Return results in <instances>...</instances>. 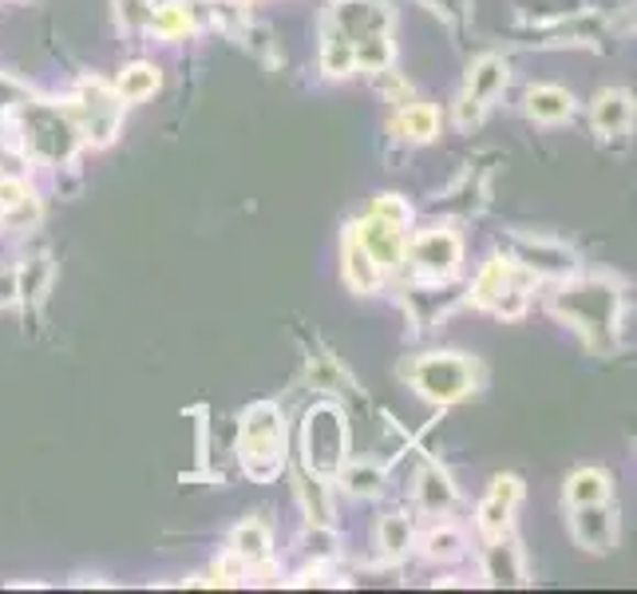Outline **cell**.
<instances>
[{
	"instance_id": "cell-1",
	"label": "cell",
	"mask_w": 637,
	"mask_h": 594,
	"mask_svg": "<svg viewBox=\"0 0 637 594\" xmlns=\"http://www.w3.org/2000/svg\"><path fill=\"white\" fill-rule=\"evenodd\" d=\"M282 416L274 405H257L242 425V464L254 480H274L282 468Z\"/></svg>"
},
{
	"instance_id": "cell-2",
	"label": "cell",
	"mask_w": 637,
	"mask_h": 594,
	"mask_svg": "<svg viewBox=\"0 0 637 594\" xmlns=\"http://www.w3.org/2000/svg\"><path fill=\"white\" fill-rule=\"evenodd\" d=\"M413 381L428 400L451 405V400H460V396H468L475 388V369L455 353L424 356L420 365H413Z\"/></svg>"
},
{
	"instance_id": "cell-3",
	"label": "cell",
	"mask_w": 637,
	"mask_h": 594,
	"mask_svg": "<svg viewBox=\"0 0 637 594\" xmlns=\"http://www.w3.org/2000/svg\"><path fill=\"white\" fill-rule=\"evenodd\" d=\"M305 444H309V468L321 475H333L344 464V448H349V432H344L337 408H317L309 416V432H305Z\"/></svg>"
},
{
	"instance_id": "cell-4",
	"label": "cell",
	"mask_w": 637,
	"mask_h": 594,
	"mask_svg": "<svg viewBox=\"0 0 637 594\" xmlns=\"http://www.w3.org/2000/svg\"><path fill=\"white\" fill-rule=\"evenodd\" d=\"M567 301H579V306H567L562 314L574 321L579 329H590V333H606L614 326V309H618V294L602 282H582L570 294H562Z\"/></svg>"
},
{
	"instance_id": "cell-5",
	"label": "cell",
	"mask_w": 637,
	"mask_h": 594,
	"mask_svg": "<svg viewBox=\"0 0 637 594\" xmlns=\"http://www.w3.org/2000/svg\"><path fill=\"white\" fill-rule=\"evenodd\" d=\"M29 119V143L40 158H68L72 147H76V128H72L68 119L59 116L52 108H29L24 111Z\"/></svg>"
},
{
	"instance_id": "cell-6",
	"label": "cell",
	"mask_w": 637,
	"mask_h": 594,
	"mask_svg": "<svg viewBox=\"0 0 637 594\" xmlns=\"http://www.w3.org/2000/svg\"><path fill=\"white\" fill-rule=\"evenodd\" d=\"M413 262L431 282H448L460 266V238L448 230H428L413 242Z\"/></svg>"
},
{
	"instance_id": "cell-7",
	"label": "cell",
	"mask_w": 637,
	"mask_h": 594,
	"mask_svg": "<svg viewBox=\"0 0 637 594\" xmlns=\"http://www.w3.org/2000/svg\"><path fill=\"white\" fill-rule=\"evenodd\" d=\"M79 119H84V135L96 139V143H108L119 128V99L111 96L99 79L79 88Z\"/></svg>"
},
{
	"instance_id": "cell-8",
	"label": "cell",
	"mask_w": 637,
	"mask_h": 594,
	"mask_svg": "<svg viewBox=\"0 0 637 594\" xmlns=\"http://www.w3.org/2000/svg\"><path fill=\"white\" fill-rule=\"evenodd\" d=\"M333 20L344 40H361L388 29V9H384V0H341L333 9Z\"/></svg>"
},
{
	"instance_id": "cell-9",
	"label": "cell",
	"mask_w": 637,
	"mask_h": 594,
	"mask_svg": "<svg viewBox=\"0 0 637 594\" xmlns=\"http://www.w3.org/2000/svg\"><path fill=\"white\" fill-rule=\"evenodd\" d=\"M356 242L369 250V257H373L381 270L400 266L404 234H400V227H393V222H384V218L369 215V222H364V227H356Z\"/></svg>"
},
{
	"instance_id": "cell-10",
	"label": "cell",
	"mask_w": 637,
	"mask_h": 594,
	"mask_svg": "<svg viewBox=\"0 0 637 594\" xmlns=\"http://www.w3.org/2000/svg\"><path fill=\"white\" fill-rule=\"evenodd\" d=\"M519 480L515 475H499L495 480V487H491L487 504L480 507V527L487 539H499L503 531H507L510 524V507H515V499H519Z\"/></svg>"
},
{
	"instance_id": "cell-11",
	"label": "cell",
	"mask_w": 637,
	"mask_h": 594,
	"mask_svg": "<svg viewBox=\"0 0 637 594\" xmlns=\"http://www.w3.org/2000/svg\"><path fill=\"white\" fill-rule=\"evenodd\" d=\"M614 515L602 504H582V512L574 515V535L586 551H609L614 547Z\"/></svg>"
},
{
	"instance_id": "cell-12",
	"label": "cell",
	"mask_w": 637,
	"mask_h": 594,
	"mask_svg": "<svg viewBox=\"0 0 637 594\" xmlns=\"http://www.w3.org/2000/svg\"><path fill=\"white\" fill-rule=\"evenodd\" d=\"M507 88V64L503 59H495V56H487L480 64V68L471 72V79H468V103H487V99H495L499 91Z\"/></svg>"
},
{
	"instance_id": "cell-13",
	"label": "cell",
	"mask_w": 637,
	"mask_h": 594,
	"mask_svg": "<svg viewBox=\"0 0 637 594\" xmlns=\"http://www.w3.org/2000/svg\"><path fill=\"white\" fill-rule=\"evenodd\" d=\"M344 277H349V286L356 289V294H369V289H376V282H381V266H376L373 257H369V250L356 242V234H349V254H344Z\"/></svg>"
},
{
	"instance_id": "cell-14",
	"label": "cell",
	"mask_w": 637,
	"mask_h": 594,
	"mask_svg": "<svg viewBox=\"0 0 637 594\" xmlns=\"http://www.w3.org/2000/svg\"><path fill=\"white\" fill-rule=\"evenodd\" d=\"M527 111L542 123H562V119L574 116V99L562 88H535L527 96Z\"/></svg>"
},
{
	"instance_id": "cell-15",
	"label": "cell",
	"mask_w": 637,
	"mask_h": 594,
	"mask_svg": "<svg viewBox=\"0 0 637 594\" xmlns=\"http://www.w3.org/2000/svg\"><path fill=\"white\" fill-rule=\"evenodd\" d=\"M523 262L535 274H570L574 270V254L562 246H550V242H523Z\"/></svg>"
},
{
	"instance_id": "cell-16",
	"label": "cell",
	"mask_w": 637,
	"mask_h": 594,
	"mask_svg": "<svg viewBox=\"0 0 637 594\" xmlns=\"http://www.w3.org/2000/svg\"><path fill=\"white\" fill-rule=\"evenodd\" d=\"M629 116H634V103H629L626 91H606V96L598 99V108H594V123H598L602 131H609V135L626 131Z\"/></svg>"
},
{
	"instance_id": "cell-17",
	"label": "cell",
	"mask_w": 637,
	"mask_h": 594,
	"mask_svg": "<svg viewBox=\"0 0 637 594\" xmlns=\"http://www.w3.org/2000/svg\"><path fill=\"white\" fill-rule=\"evenodd\" d=\"M353 59H356V68H364V72H384L393 64V44H388L384 32L361 36V40H353Z\"/></svg>"
},
{
	"instance_id": "cell-18",
	"label": "cell",
	"mask_w": 637,
	"mask_h": 594,
	"mask_svg": "<svg viewBox=\"0 0 637 594\" xmlns=\"http://www.w3.org/2000/svg\"><path fill=\"white\" fill-rule=\"evenodd\" d=\"M487 574L495 586H519L523 583V566H519V551L510 543H495L487 554Z\"/></svg>"
},
{
	"instance_id": "cell-19",
	"label": "cell",
	"mask_w": 637,
	"mask_h": 594,
	"mask_svg": "<svg viewBox=\"0 0 637 594\" xmlns=\"http://www.w3.org/2000/svg\"><path fill=\"white\" fill-rule=\"evenodd\" d=\"M234 554L242 559V563L257 566L270 559V535H265L262 524H242L234 531Z\"/></svg>"
},
{
	"instance_id": "cell-20",
	"label": "cell",
	"mask_w": 637,
	"mask_h": 594,
	"mask_svg": "<svg viewBox=\"0 0 637 594\" xmlns=\"http://www.w3.org/2000/svg\"><path fill=\"white\" fill-rule=\"evenodd\" d=\"M158 91V72L151 64H135V68L123 72L119 79V99H128V103H143L147 96Z\"/></svg>"
},
{
	"instance_id": "cell-21",
	"label": "cell",
	"mask_w": 637,
	"mask_h": 594,
	"mask_svg": "<svg viewBox=\"0 0 637 594\" xmlns=\"http://www.w3.org/2000/svg\"><path fill=\"white\" fill-rule=\"evenodd\" d=\"M451 499H455V487H451V480L440 472V468H428L420 480V504L428 507V512H448Z\"/></svg>"
},
{
	"instance_id": "cell-22",
	"label": "cell",
	"mask_w": 637,
	"mask_h": 594,
	"mask_svg": "<svg viewBox=\"0 0 637 594\" xmlns=\"http://www.w3.org/2000/svg\"><path fill=\"white\" fill-rule=\"evenodd\" d=\"M606 492H609V480L602 472H594V468H586V472H579L574 480H570V487H567V499L570 504H602L606 499Z\"/></svg>"
},
{
	"instance_id": "cell-23",
	"label": "cell",
	"mask_w": 637,
	"mask_h": 594,
	"mask_svg": "<svg viewBox=\"0 0 637 594\" xmlns=\"http://www.w3.org/2000/svg\"><path fill=\"white\" fill-rule=\"evenodd\" d=\"M190 24H195V20H190L187 4H163L158 12H151V29H155L158 36H167V40L187 36Z\"/></svg>"
},
{
	"instance_id": "cell-24",
	"label": "cell",
	"mask_w": 637,
	"mask_h": 594,
	"mask_svg": "<svg viewBox=\"0 0 637 594\" xmlns=\"http://www.w3.org/2000/svg\"><path fill=\"white\" fill-rule=\"evenodd\" d=\"M321 68L329 72V76H344L349 68H356L353 40H344L341 32H329V40H325V52H321Z\"/></svg>"
},
{
	"instance_id": "cell-25",
	"label": "cell",
	"mask_w": 637,
	"mask_h": 594,
	"mask_svg": "<svg viewBox=\"0 0 637 594\" xmlns=\"http://www.w3.org/2000/svg\"><path fill=\"white\" fill-rule=\"evenodd\" d=\"M400 131L408 139H431L436 135V111L431 108H424V103H408L404 108V116H400Z\"/></svg>"
},
{
	"instance_id": "cell-26",
	"label": "cell",
	"mask_w": 637,
	"mask_h": 594,
	"mask_svg": "<svg viewBox=\"0 0 637 594\" xmlns=\"http://www.w3.org/2000/svg\"><path fill=\"white\" fill-rule=\"evenodd\" d=\"M507 274H510L507 262H491V266L480 274V282H475V301H480V306H491V301L503 294V286H507Z\"/></svg>"
},
{
	"instance_id": "cell-27",
	"label": "cell",
	"mask_w": 637,
	"mask_h": 594,
	"mask_svg": "<svg viewBox=\"0 0 637 594\" xmlns=\"http://www.w3.org/2000/svg\"><path fill=\"white\" fill-rule=\"evenodd\" d=\"M48 274H52L48 257H36V262H29V266L17 274V294L20 297H40V294H44V286H48Z\"/></svg>"
},
{
	"instance_id": "cell-28",
	"label": "cell",
	"mask_w": 637,
	"mask_h": 594,
	"mask_svg": "<svg viewBox=\"0 0 637 594\" xmlns=\"http://www.w3.org/2000/svg\"><path fill=\"white\" fill-rule=\"evenodd\" d=\"M408 539H413V531H408V519H400V515H388L381 524V547L388 554L408 551Z\"/></svg>"
},
{
	"instance_id": "cell-29",
	"label": "cell",
	"mask_w": 637,
	"mask_h": 594,
	"mask_svg": "<svg viewBox=\"0 0 637 594\" xmlns=\"http://www.w3.org/2000/svg\"><path fill=\"white\" fill-rule=\"evenodd\" d=\"M530 4V16H570V12H582L586 9V0H527Z\"/></svg>"
},
{
	"instance_id": "cell-30",
	"label": "cell",
	"mask_w": 637,
	"mask_h": 594,
	"mask_svg": "<svg viewBox=\"0 0 637 594\" xmlns=\"http://www.w3.org/2000/svg\"><path fill=\"white\" fill-rule=\"evenodd\" d=\"M460 547H463V539L455 531H431L428 535V554L431 559H451V554H460Z\"/></svg>"
},
{
	"instance_id": "cell-31",
	"label": "cell",
	"mask_w": 637,
	"mask_h": 594,
	"mask_svg": "<svg viewBox=\"0 0 637 594\" xmlns=\"http://www.w3.org/2000/svg\"><path fill=\"white\" fill-rule=\"evenodd\" d=\"M373 215L384 218V222H393V227H408V207H404L396 195H384L373 202Z\"/></svg>"
},
{
	"instance_id": "cell-32",
	"label": "cell",
	"mask_w": 637,
	"mask_h": 594,
	"mask_svg": "<svg viewBox=\"0 0 637 594\" xmlns=\"http://www.w3.org/2000/svg\"><path fill=\"white\" fill-rule=\"evenodd\" d=\"M349 487H353L356 495H373L376 487H381V472H373V468H356V472H349Z\"/></svg>"
},
{
	"instance_id": "cell-33",
	"label": "cell",
	"mask_w": 637,
	"mask_h": 594,
	"mask_svg": "<svg viewBox=\"0 0 637 594\" xmlns=\"http://www.w3.org/2000/svg\"><path fill=\"white\" fill-rule=\"evenodd\" d=\"M305 504H309V515H314L317 524H325V515H329V504H325V495L317 484H305Z\"/></svg>"
},
{
	"instance_id": "cell-34",
	"label": "cell",
	"mask_w": 637,
	"mask_h": 594,
	"mask_svg": "<svg viewBox=\"0 0 637 594\" xmlns=\"http://www.w3.org/2000/svg\"><path fill=\"white\" fill-rule=\"evenodd\" d=\"M17 297V270H0V306H9Z\"/></svg>"
},
{
	"instance_id": "cell-35",
	"label": "cell",
	"mask_w": 637,
	"mask_h": 594,
	"mask_svg": "<svg viewBox=\"0 0 637 594\" xmlns=\"http://www.w3.org/2000/svg\"><path fill=\"white\" fill-rule=\"evenodd\" d=\"M123 4H128V20H131V24H151L147 0H123Z\"/></svg>"
},
{
	"instance_id": "cell-36",
	"label": "cell",
	"mask_w": 637,
	"mask_h": 594,
	"mask_svg": "<svg viewBox=\"0 0 637 594\" xmlns=\"http://www.w3.org/2000/svg\"><path fill=\"white\" fill-rule=\"evenodd\" d=\"M431 4H436V9H455L460 0H431Z\"/></svg>"
}]
</instances>
